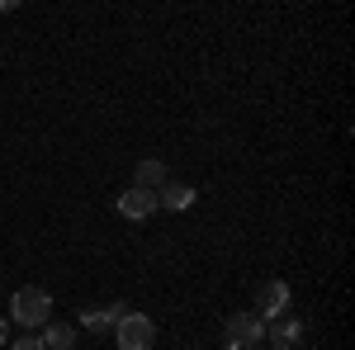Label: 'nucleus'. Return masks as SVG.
Here are the masks:
<instances>
[{
	"mask_svg": "<svg viewBox=\"0 0 355 350\" xmlns=\"http://www.w3.org/2000/svg\"><path fill=\"white\" fill-rule=\"evenodd\" d=\"M10 322L24 326V331H33V326H43V322H53V294H48V289H38V284L19 289V294L10 298Z\"/></svg>",
	"mask_w": 355,
	"mask_h": 350,
	"instance_id": "1",
	"label": "nucleus"
},
{
	"mask_svg": "<svg viewBox=\"0 0 355 350\" xmlns=\"http://www.w3.org/2000/svg\"><path fill=\"white\" fill-rule=\"evenodd\" d=\"M223 346L227 350H251V346H266V322L256 313H232L227 326H223Z\"/></svg>",
	"mask_w": 355,
	"mask_h": 350,
	"instance_id": "2",
	"label": "nucleus"
},
{
	"mask_svg": "<svg viewBox=\"0 0 355 350\" xmlns=\"http://www.w3.org/2000/svg\"><path fill=\"white\" fill-rule=\"evenodd\" d=\"M114 341H119V350H152L157 346V326L142 313H123L114 322Z\"/></svg>",
	"mask_w": 355,
	"mask_h": 350,
	"instance_id": "3",
	"label": "nucleus"
},
{
	"mask_svg": "<svg viewBox=\"0 0 355 350\" xmlns=\"http://www.w3.org/2000/svg\"><path fill=\"white\" fill-rule=\"evenodd\" d=\"M279 313H289V284H284V279H266V284L256 289V317L270 322Z\"/></svg>",
	"mask_w": 355,
	"mask_h": 350,
	"instance_id": "4",
	"label": "nucleus"
},
{
	"mask_svg": "<svg viewBox=\"0 0 355 350\" xmlns=\"http://www.w3.org/2000/svg\"><path fill=\"white\" fill-rule=\"evenodd\" d=\"M303 336V322L294 317V313H279V317H270L266 322V346L270 350H294Z\"/></svg>",
	"mask_w": 355,
	"mask_h": 350,
	"instance_id": "5",
	"label": "nucleus"
},
{
	"mask_svg": "<svg viewBox=\"0 0 355 350\" xmlns=\"http://www.w3.org/2000/svg\"><path fill=\"white\" fill-rule=\"evenodd\" d=\"M119 213H123V218H133V222L152 218V213H157V194H152V189H137V185H128L123 194H119Z\"/></svg>",
	"mask_w": 355,
	"mask_h": 350,
	"instance_id": "6",
	"label": "nucleus"
},
{
	"mask_svg": "<svg viewBox=\"0 0 355 350\" xmlns=\"http://www.w3.org/2000/svg\"><path fill=\"white\" fill-rule=\"evenodd\" d=\"M123 313H128L123 303H110V308H81V326L85 331H110Z\"/></svg>",
	"mask_w": 355,
	"mask_h": 350,
	"instance_id": "7",
	"label": "nucleus"
},
{
	"mask_svg": "<svg viewBox=\"0 0 355 350\" xmlns=\"http://www.w3.org/2000/svg\"><path fill=\"white\" fill-rule=\"evenodd\" d=\"M190 204H194V189L180 185V180H166V185L157 189V209H171V213H175V209H190Z\"/></svg>",
	"mask_w": 355,
	"mask_h": 350,
	"instance_id": "8",
	"label": "nucleus"
},
{
	"mask_svg": "<svg viewBox=\"0 0 355 350\" xmlns=\"http://www.w3.org/2000/svg\"><path fill=\"white\" fill-rule=\"evenodd\" d=\"M43 350H71L76 346V326L71 322H43Z\"/></svg>",
	"mask_w": 355,
	"mask_h": 350,
	"instance_id": "9",
	"label": "nucleus"
},
{
	"mask_svg": "<svg viewBox=\"0 0 355 350\" xmlns=\"http://www.w3.org/2000/svg\"><path fill=\"white\" fill-rule=\"evenodd\" d=\"M166 180H171V170H166L162 161H137V170H133V185L137 189H152V194H157Z\"/></svg>",
	"mask_w": 355,
	"mask_h": 350,
	"instance_id": "10",
	"label": "nucleus"
},
{
	"mask_svg": "<svg viewBox=\"0 0 355 350\" xmlns=\"http://www.w3.org/2000/svg\"><path fill=\"white\" fill-rule=\"evenodd\" d=\"M10 350H43V341L28 336V331H19V336H10Z\"/></svg>",
	"mask_w": 355,
	"mask_h": 350,
	"instance_id": "11",
	"label": "nucleus"
},
{
	"mask_svg": "<svg viewBox=\"0 0 355 350\" xmlns=\"http://www.w3.org/2000/svg\"><path fill=\"white\" fill-rule=\"evenodd\" d=\"M0 346H10V322L0 317Z\"/></svg>",
	"mask_w": 355,
	"mask_h": 350,
	"instance_id": "12",
	"label": "nucleus"
},
{
	"mask_svg": "<svg viewBox=\"0 0 355 350\" xmlns=\"http://www.w3.org/2000/svg\"><path fill=\"white\" fill-rule=\"evenodd\" d=\"M251 350H270V346H251Z\"/></svg>",
	"mask_w": 355,
	"mask_h": 350,
	"instance_id": "13",
	"label": "nucleus"
}]
</instances>
